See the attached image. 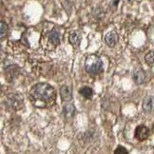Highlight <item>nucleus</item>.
<instances>
[{"label":"nucleus","instance_id":"obj_1","mask_svg":"<svg viewBox=\"0 0 154 154\" xmlns=\"http://www.w3.org/2000/svg\"><path fill=\"white\" fill-rule=\"evenodd\" d=\"M29 96L35 106L46 108L47 106H51L55 102L56 92L53 87L47 83H38L32 88Z\"/></svg>","mask_w":154,"mask_h":154},{"label":"nucleus","instance_id":"obj_2","mask_svg":"<svg viewBox=\"0 0 154 154\" xmlns=\"http://www.w3.org/2000/svg\"><path fill=\"white\" fill-rule=\"evenodd\" d=\"M85 69H86V72L88 74H91L92 76L98 75L100 73H102L104 70L103 62L97 55L91 54L86 59Z\"/></svg>","mask_w":154,"mask_h":154},{"label":"nucleus","instance_id":"obj_3","mask_svg":"<svg viewBox=\"0 0 154 154\" xmlns=\"http://www.w3.org/2000/svg\"><path fill=\"white\" fill-rule=\"evenodd\" d=\"M6 105L11 109L18 110L22 109L23 106H24V104H23V98L21 97V95L16 93L9 94L7 99H6Z\"/></svg>","mask_w":154,"mask_h":154},{"label":"nucleus","instance_id":"obj_4","mask_svg":"<svg viewBox=\"0 0 154 154\" xmlns=\"http://www.w3.org/2000/svg\"><path fill=\"white\" fill-rule=\"evenodd\" d=\"M149 135V129L144 125H140L135 129V138L138 141H145Z\"/></svg>","mask_w":154,"mask_h":154},{"label":"nucleus","instance_id":"obj_5","mask_svg":"<svg viewBox=\"0 0 154 154\" xmlns=\"http://www.w3.org/2000/svg\"><path fill=\"white\" fill-rule=\"evenodd\" d=\"M146 72H144L143 69H136L133 72L132 79H133L135 84H137V85L144 84L145 81H146Z\"/></svg>","mask_w":154,"mask_h":154},{"label":"nucleus","instance_id":"obj_6","mask_svg":"<svg viewBox=\"0 0 154 154\" xmlns=\"http://www.w3.org/2000/svg\"><path fill=\"white\" fill-rule=\"evenodd\" d=\"M60 96L63 102H69L72 99V90L69 87L64 85L60 88Z\"/></svg>","mask_w":154,"mask_h":154},{"label":"nucleus","instance_id":"obj_7","mask_svg":"<svg viewBox=\"0 0 154 154\" xmlns=\"http://www.w3.org/2000/svg\"><path fill=\"white\" fill-rule=\"evenodd\" d=\"M63 113L66 120H72L75 115V108L72 104H66L63 108Z\"/></svg>","mask_w":154,"mask_h":154},{"label":"nucleus","instance_id":"obj_8","mask_svg":"<svg viewBox=\"0 0 154 154\" xmlns=\"http://www.w3.org/2000/svg\"><path fill=\"white\" fill-rule=\"evenodd\" d=\"M143 109L146 112H151L154 110V97L147 95L143 101Z\"/></svg>","mask_w":154,"mask_h":154},{"label":"nucleus","instance_id":"obj_9","mask_svg":"<svg viewBox=\"0 0 154 154\" xmlns=\"http://www.w3.org/2000/svg\"><path fill=\"white\" fill-rule=\"evenodd\" d=\"M117 39H118L117 34L113 32H111L105 36V42L109 47H114L117 43Z\"/></svg>","mask_w":154,"mask_h":154},{"label":"nucleus","instance_id":"obj_10","mask_svg":"<svg viewBox=\"0 0 154 154\" xmlns=\"http://www.w3.org/2000/svg\"><path fill=\"white\" fill-rule=\"evenodd\" d=\"M69 43L72 44L73 47H78L80 42H81V34L78 32H73L69 34Z\"/></svg>","mask_w":154,"mask_h":154},{"label":"nucleus","instance_id":"obj_11","mask_svg":"<svg viewBox=\"0 0 154 154\" xmlns=\"http://www.w3.org/2000/svg\"><path fill=\"white\" fill-rule=\"evenodd\" d=\"M79 93L86 99H91L93 96V91L90 87H83L79 90Z\"/></svg>","mask_w":154,"mask_h":154},{"label":"nucleus","instance_id":"obj_12","mask_svg":"<svg viewBox=\"0 0 154 154\" xmlns=\"http://www.w3.org/2000/svg\"><path fill=\"white\" fill-rule=\"evenodd\" d=\"M49 39L53 45H57L60 42V34H59L56 29H52L49 33Z\"/></svg>","mask_w":154,"mask_h":154},{"label":"nucleus","instance_id":"obj_13","mask_svg":"<svg viewBox=\"0 0 154 154\" xmlns=\"http://www.w3.org/2000/svg\"><path fill=\"white\" fill-rule=\"evenodd\" d=\"M145 60H146L147 65L153 66L154 65V51H151L149 53H146V55L145 57Z\"/></svg>","mask_w":154,"mask_h":154},{"label":"nucleus","instance_id":"obj_14","mask_svg":"<svg viewBox=\"0 0 154 154\" xmlns=\"http://www.w3.org/2000/svg\"><path fill=\"white\" fill-rule=\"evenodd\" d=\"M0 27H1V39H3L4 37H6V35H7L8 33V25L6 24V23L4 21H1V25H0Z\"/></svg>","mask_w":154,"mask_h":154},{"label":"nucleus","instance_id":"obj_15","mask_svg":"<svg viewBox=\"0 0 154 154\" xmlns=\"http://www.w3.org/2000/svg\"><path fill=\"white\" fill-rule=\"evenodd\" d=\"M127 153H128V150L122 146H118L117 149L114 151V154H127Z\"/></svg>","mask_w":154,"mask_h":154},{"label":"nucleus","instance_id":"obj_16","mask_svg":"<svg viewBox=\"0 0 154 154\" xmlns=\"http://www.w3.org/2000/svg\"><path fill=\"white\" fill-rule=\"evenodd\" d=\"M152 130H153V132H154V124H153V126H152Z\"/></svg>","mask_w":154,"mask_h":154}]
</instances>
